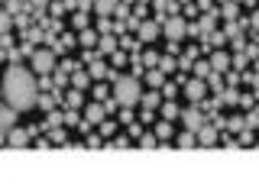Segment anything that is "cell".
<instances>
[{
  "instance_id": "cell-11",
  "label": "cell",
  "mask_w": 259,
  "mask_h": 194,
  "mask_svg": "<svg viewBox=\"0 0 259 194\" xmlns=\"http://www.w3.org/2000/svg\"><path fill=\"white\" fill-rule=\"evenodd\" d=\"M16 107H10V104H4V107H0V129H13L16 126Z\"/></svg>"
},
{
  "instance_id": "cell-6",
  "label": "cell",
  "mask_w": 259,
  "mask_h": 194,
  "mask_svg": "<svg viewBox=\"0 0 259 194\" xmlns=\"http://www.w3.org/2000/svg\"><path fill=\"white\" fill-rule=\"evenodd\" d=\"M136 32H140V42L152 45V42H156V39L162 36V26H159L156 20H143V23H140V29H136Z\"/></svg>"
},
{
  "instance_id": "cell-40",
  "label": "cell",
  "mask_w": 259,
  "mask_h": 194,
  "mask_svg": "<svg viewBox=\"0 0 259 194\" xmlns=\"http://www.w3.org/2000/svg\"><path fill=\"white\" fill-rule=\"evenodd\" d=\"M240 146H253V133H243L240 136Z\"/></svg>"
},
{
  "instance_id": "cell-18",
  "label": "cell",
  "mask_w": 259,
  "mask_h": 194,
  "mask_svg": "<svg viewBox=\"0 0 259 194\" xmlns=\"http://www.w3.org/2000/svg\"><path fill=\"white\" fill-rule=\"evenodd\" d=\"M94 7H97V13H101V16L117 13V0H94Z\"/></svg>"
},
{
  "instance_id": "cell-46",
  "label": "cell",
  "mask_w": 259,
  "mask_h": 194,
  "mask_svg": "<svg viewBox=\"0 0 259 194\" xmlns=\"http://www.w3.org/2000/svg\"><path fill=\"white\" fill-rule=\"evenodd\" d=\"M256 113H259V107H256Z\"/></svg>"
},
{
  "instance_id": "cell-2",
  "label": "cell",
  "mask_w": 259,
  "mask_h": 194,
  "mask_svg": "<svg viewBox=\"0 0 259 194\" xmlns=\"http://www.w3.org/2000/svg\"><path fill=\"white\" fill-rule=\"evenodd\" d=\"M110 94H113V101H117L120 107H136L140 97H143V84H140V78L123 75V78H117V84H113Z\"/></svg>"
},
{
  "instance_id": "cell-26",
  "label": "cell",
  "mask_w": 259,
  "mask_h": 194,
  "mask_svg": "<svg viewBox=\"0 0 259 194\" xmlns=\"http://www.w3.org/2000/svg\"><path fill=\"white\" fill-rule=\"evenodd\" d=\"M140 146H143V149H152V146H159V139L152 133H146V136H140Z\"/></svg>"
},
{
  "instance_id": "cell-29",
  "label": "cell",
  "mask_w": 259,
  "mask_h": 194,
  "mask_svg": "<svg viewBox=\"0 0 259 194\" xmlns=\"http://www.w3.org/2000/svg\"><path fill=\"white\" fill-rule=\"evenodd\" d=\"M143 65H149V68H156V65H159V55H156V52H146V55H143Z\"/></svg>"
},
{
  "instance_id": "cell-13",
  "label": "cell",
  "mask_w": 259,
  "mask_h": 194,
  "mask_svg": "<svg viewBox=\"0 0 259 194\" xmlns=\"http://www.w3.org/2000/svg\"><path fill=\"white\" fill-rule=\"evenodd\" d=\"M84 113H88V123H101V120L107 117V107H104L101 101H94V104H88Z\"/></svg>"
},
{
  "instance_id": "cell-5",
  "label": "cell",
  "mask_w": 259,
  "mask_h": 194,
  "mask_svg": "<svg viewBox=\"0 0 259 194\" xmlns=\"http://www.w3.org/2000/svg\"><path fill=\"white\" fill-rule=\"evenodd\" d=\"M182 94H185V101L201 104V101H204V94H207L204 78H191V81H185V84H182Z\"/></svg>"
},
{
  "instance_id": "cell-38",
  "label": "cell",
  "mask_w": 259,
  "mask_h": 194,
  "mask_svg": "<svg viewBox=\"0 0 259 194\" xmlns=\"http://www.w3.org/2000/svg\"><path fill=\"white\" fill-rule=\"evenodd\" d=\"M113 146H117V149H126L130 139H126V136H117V139H113Z\"/></svg>"
},
{
  "instance_id": "cell-20",
  "label": "cell",
  "mask_w": 259,
  "mask_h": 194,
  "mask_svg": "<svg viewBox=\"0 0 259 194\" xmlns=\"http://www.w3.org/2000/svg\"><path fill=\"white\" fill-rule=\"evenodd\" d=\"M140 104H143L146 110H156V107H162V101H159V91H156V94H143V97H140Z\"/></svg>"
},
{
  "instance_id": "cell-41",
  "label": "cell",
  "mask_w": 259,
  "mask_h": 194,
  "mask_svg": "<svg viewBox=\"0 0 259 194\" xmlns=\"http://www.w3.org/2000/svg\"><path fill=\"white\" fill-rule=\"evenodd\" d=\"M249 23H253V29H256V32H259V10H256V13H253V20H249Z\"/></svg>"
},
{
  "instance_id": "cell-17",
  "label": "cell",
  "mask_w": 259,
  "mask_h": 194,
  "mask_svg": "<svg viewBox=\"0 0 259 194\" xmlns=\"http://www.w3.org/2000/svg\"><path fill=\"white\" fill-rule=\"evenodd\" d=\"M162 117H165L168 123H172V120H178V117H182V110H178V104H175V101H165V104H162Z\"/></svg>"
},
{
  "instance_id": "cell-19",
  "label": "cell",
  "mask_w": 259,
  "mask_h": 194,
  "mask_svg": "<svg viewBox=\"0 0 259 194\" xmlns=\"http://www.w3.org/2000/svg\"><path fill=\"white\" fill-rule=\"evenodd\" d=\"M71 84H75V91L88 87V84H91V71H75V75H71Z\"/></svg>"
},
{
  "instance_id": "cell-37",
  "label": "cell",
  "mask_w": 259,
  "mask_h": 194,
  "mask_svg": "<svg viewBox=\"0 0 259 194\" xmlns=\"http://www.w3.org/2000/svg\"><path fill=\"white\" fill-rule=\"evenodd\" d=\"M88 146H91V149H97V146H104V139H101V136H88Z\"/></svg>"
},
{
  "instance_id": "cell-24",
  "label": "cell",
  "mask_w": 259,
  "mask_h": 194,
  "mask_svg": "<svg viewBox=\"0 0 259 194\" xmlns=\"http://www.w3.org/2000/svg\"><path fill=\"white\" fill-rule=\"evenodd\" d=\"M210 75V62H194V78H207Z\"/></svg>"
},
{
  "instance_id": "cell-32",
  "label": "cell",
  "mask_w": 259,
  "mask_h": 194,
  "mask_svg": "<svg viewBox=\"0 0 259 194\" xmlns=\"http://www.w3.org/2000/svg\"><path fill=\"white\" fill-rule=\"evenodd\" d=\"M4 29H10V13L0 10V32H4Z\"/></svg>"
},
{
  "instance_id": "cell-15",
  "label": "cell",
  "mask_w": 259,
  "mask_h": 194,
  "mask_svg": "<svg viewBox=\"0 0 259 194\" xmlns=\"http://www.w3.org/2000/svg\"><path fill=\"white\" fill-rule=\"evenodd\" d=\"M97 39H101V36H97L94 29H88V26H84V29H81V36H78V42L84 45V48H94V45H97Z\"/></svg>"
},
{
  "instance_id": "cell-27",
  "label": "cell",
  "mask_w": 259,
  "mask_h": 194,
  "mask_svg": "<svg viewBox=\"0 0 259 194\" xmlns=\"http://www.w3.org/2000/svg\"><path fill=\"white\" fill-rule=\"evenodd\" d=\"M210 91H224V87H221V71H210Z\"/></svg>"
},
{
  "instance_id": "cell-14",
  "label": "cell",
  "mask_w": 259,
  "mask_h": 194,
  "mask_svg": "<svg viewBox=\"0 0 259 194\" xmlns=\"http://www.w3.org/2000/svg\"><path fill=\"white\" fill-rule=\"evenodd\" d=\"M175 146L178 149H191V146H198V136H194V129H185V133L175 136Z\"/></svg>"
},
{
  "instance_id": "cell-28",
  "label": "cell",
  "mask_w": 259,
  "mask_h": 194,
  "mask_svg": "<svg viewBox=\"0 0 259 194\" xmlns=\"http://www.w3.org/2000/svg\"><path fill=\"white\" fill-rule=\"evenodd\" d=\"M175 65H178L175 59H159V68L165 71V75H168V71H175Z\"/></svg>"
},
{
  "instance_id": "cell-16",
  "label": "cell",
  "mask_w": 259,
  "mask_h": 194,
  "mask_svg": "<svg viewBox=\"0 0 259 194\" xmlns=\"http://www.w3.org/2000/svg\"><path fill=\"white\" fill-rule=\"evenodd\" d=\"M162 81H165V71H162L159 65H156V68H149V75H146V84H149V87H162Z\"/></svg>"
},
{
  "instance_id": "cell-43",
  "label": "cell",
  "mask_w": 259,
  "mask_h": 194,
  "mask_svg": "<svg viewBox=\"0 0 259 194\" xmlns=\"http://www.w3.org/2000/svg\"><path fill=\"white\" fill-rule=\"evenodd\" d=\"M0 146H7V129H0Z\"/></svg>"
},
{
  "instance_id": "cell-25",
  "label": "cell",
  "mask_w": 259,
  "mask_h": 194,
  "mask_svg": "<svg viewBox=\"0 0 259 194\" xmlns=\"http://www.w3.org/2000/svg\"><path fill=\"white\" fill-rule=\"evenodd\" d=\"M156 136H159V139H168V136H172V126H168V120L156 126Z\"/></svg>"
},
{
  "instance_id": "cell-31",
  "label": "cell",
  "mask_w": 259,
  "mask_h": 194,
  "mask_svg": "<svg viewBox=\"0 0 259 194\" xmlns=\"http://www.w3.org/2000/svg\"><path fill=\"white\" fill-rule=\"evenodd\" d=\"M107 94H110V91H107L104 84H97V87H94V101H107Z\"/></svg>"
},
{
  "instance_id": "cell-9",
  "label": "cell",
  "mask_w": 259,
  "mask_h": 194,
  "mask_svg": "<svg viewBox=\"0 0 259 194\" xmlns=\"http://www.w3.org/2000/svg\"><path fill=\"white\" fill-rule=\"evenodd\" d=\"M194 136H198V146H217V142H221L217 129H214V126H207V123H201V129H198Z\"/></svg>"
},
{
  "instance_id": "cell-3",
  "label": "cell",
  "mask_w": 259,
  "mask_h": 194,
  "mask_svg": "<svg viewBox=\"0 0 259 194\" xmlns=\"http://www.w3.org/2000/svg\"><path fill=\"white\" fill-rule=\"evenodd\" d=\"M29 62H32V71H36V75H52V71L59 68L52 48H32V52H29Z\"/></svg>"
},
{
  "instance_id": "cell-45",
  "label": "cell",
  "mask_w": 259,
  "mask_h": 194,
  "mask_svg": "<svg viewBox=\"0 0 259 194\" xmlns=\"http://www.w3.org/2000/svg\"><path fill=\"white\" fill-rule=\"evenodd\" d=\"M256 94H259V87H256Z\"/></svg>"
},
{
  "instance_id": "cell-23",
  "label": "cell",
  "mask_w": 259,
  "mask_h": 194,
  "mask_svg": "<svg viewBox=\"0 0 259 194\" xmlns=\"http://www.w3.org/2000/svg\"><path fill=\"white\" fill-rule=\"evenodd\" d=\"M162 94H165L168 101H175V97H178V84H172V81H162Z\"/></svg>"
},
{
  "instance_id": "cell-12",
  "label": "cell",
  "mask_w": 259,
  "mask_h": 194,
  "mask_svg": "<svg viewBox=\"0 0 259 194\" xmlns=\"http://www.w3.org/2000/svg\"><path fill=\"white\" fill-rule=\"evenodd\" d=\"M97 48H101V55H110V52H117V48H120V39L110 36V32H104V36L97 39Z\"/></svg>"
},
{
  "instance_id": "cell-35",
  "label": "cell",
  "mask_w": 259,
  "mask_h": 194,
  "mask_svg": "<svg viewBox=\"0 0 259 194\" xmlns=\"http://www.w3.org/2000/svg\"><path fill=\"white\" fill-rule=\"evenodd\" d=\"M59 123H65L62 113H49V126H59Z\"/></svg>"
},
{
  "instance_id": "cell-39",
  "label": "cell",
  "mask_w": 259,
  "mask_h": 194,
  "mask_svg": "<svg viewBox=\"0 0 259 194\" xmlns=\"http://www.w3.org/2000/svg\"><path fill=\"white\" fill-rule=\"evenodd\" d=\"M65 123H68V126H71V123H78V113H75V110H68V113H65Z\"/></svg>"
},
{
  "instance_id": "cell-4",
  "label": "cell",
  "mask_w": 259,
  "mask_h": 194,
  "mask_svg": "<svg viewBox=\"0 0 259 194\" xmlns=\"http://www.w3.org/2000/svg\"><path fill=\"white\" fill-rule=\"evenodd\" d=\"M162 36H165L168 42H182V39L188 36V23H185L182 16H168L165 26H162Z\"/></svg>"
},
{
  "instance_id": "cell-30",
  "label": "cell",
  "mask_w": 259,
  "mask_h": 194,
  "mask_svg": "<svg viewBox=\"0 0 259 194\" xmlns=\"http://www.w3.org/2000/svg\"><path fill=\"white\" fill-rule=\"evenodd\" d=\"M20 10H23V7H20V0H7V13H10V16H16Z\"/></svg>"
},
{
  "instance_id": "cell-8",
  "label": "cell",
  "mask_w": 259,
  "mask_h": 194,
  "mask_svg": "<svg viewBox=\"0 0 259 194\" xmlns=\"http://www.w3.org/2000/svg\"><path fill=\"white\" fill-rule=\"evenodd\" d=\"M182 123H185V129H194V133H198L201 123H204V117H201L198 107H188V110H182Z\"/></svg>"
},
{
  "instance_id": "cell-34",
  "label": "cell",
  "mask_w": 259,
  "mask_h": 194,
  "mask_svg": "<svg viewBox=\"0 0 259 194\" xmlns=\"http://www.w3.org/2000/svg\"><path fill=\"white\" fill-rule=\"evenodd\" d=\"M120 123H133V107H123V113H120Z\"/></svg>"
},
{
  "instance_id": "cell-21",
  "label": "cell",
  "mask_w": 259,
  "mask_h": 194,
  "mask_svg": "<svg viewBox=\"0 0 259 194\" xmlns=\"http://www.w3.org/2000/svg\"><path fill=\"white\" fill-rule=\"evenodd\" d=\"M88 71H91V78H107L110 75V68H107V65H104V62H91V68H88Z\"/></svg>"
},
{
  "instance_id": "cell-33",
  "label": "cell",
  "mask_w": 259,
  "mask_h": 194,
  "mask_svg": "<svg viewBox=\"0 0 259 194\" xmlns=\"http://www.w3.org/2000/svg\"><path fill=\"white\" fill-rule=\"evenodd\" d=\"M110 62H113V68H123V55H120V52H110Z\"/></svg>"
},
{
  "instance_id": "cell-44",
  "label": "cell",
  "mask_w": 259,
  "mask_h": 194,
  "mask_svg": "<svg viewBox=\"0 0 259 194\" xmlns=\"http://www.w3.org/2000/svg\"><path fill=\"white\" fill-rule=\"evenodd\" d=\"M0 94H4V87H0Z\"/></svg>"
},
{
  "instance_id": "cell-7",
  "label": "cell",
  "mask_w": 259,
  "mask_h": 194,
  "mask_svg": "<svg viewBox=\"0 0 259 194\" xmlns=\"http://www.w3.org/2000/svg\"><path fill=\"white\" fill-rule=\"evenodd\" d=\"M207 62H210V71H221V75H224V71H230V65H233V59L224 52V48H214Z\"/></svg>"
},
{
  "instance_id": "cell-42",
  "label": "cell",
  "mask_w": 259,
  "mask_h": 194,
  "mask_svg": "<svg viewBox=\"0 0 259 194\" xmlns=\"http://www.w3.org/2000/svg\"><path fill=\"white\" fill-rule=\"evenodd\" d=\"M46 4H49V0H32V7H36V10H42Z\"/></svg>"
},
{
  "instance_id": "cell-22",
  "label": "cell",
  "mask_w": 259,
  "mask_h": 194,
  "mask_svg": "<svg viewBox=\"0 0 259 194\" xmlns=\"http://www.w3.org/2000/svg\"><path fill=\"white\" fill-rule=\"evenodd\" d=\"M237 13H240L237 0H227V4H224V16H227V20H237Z\"/></svg>"
},
{
  "instance_id": "cell-10",
  "label": "cell",
  "mask_w": 259,
  "mask_h": 194,
  "mask_svg": "<svg viewBox=\"0 0 259 194\" xmlns=\"http://www.w3.org/2000/svg\"><path fill=\"white\" fill-rule=\"evenodd\" d=\"M7 146H16V149H23V146H29V133L26 129H7Z\"/></svg>"
},
{
  "instance_id": "cell-36",
  "label": "cell",
  "mask_w": 259,
  "mask_h": 194,
  "mask_svg": "<svg viewBox=\"0 0 259 194\" xmlns=\"http://www.w3.org/2000/svg\"><path fill=\"white\" fill-rule=\"evenodd\" d=\"M224 101H227V104H240V94H237V91H227Z\"/></svg>"
},
{
  "instance_id": "cell-1",
  "label": "cell",
  "mask_w": 259,
  "mask_h": 194,
  "mask_svg": "<svg viewBox=\"0 0 259 194\" xmlns=\"http://www.w3.org/2000/svg\"><path fill=\"white\" fill-rule=\"evenodd\" d=\"M4 101L16 110H32L39 104V81L32 78V71H26L23 65H10L4 71Z\"/></svg>"
}]
</instances>
